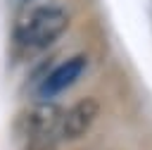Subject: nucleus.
<instances>
[{"label": "nucleus", "instance_id": "nucleus-3", "mask_svg": "<svg viewBox=\"0 0 152 150\" xmlns=\"http://www.w3.org/2000/svg\"><path fill=\"white\" fill-rule=\"evenodd\" d=\"M97 114H100V102L95 98H81V100H76L64 112L59 138L62 140H76V138L86 136L88 129L95 124Z\"/></svg>", "mask_w": 152, "mask_h": 150}, {"label": "nucleus", "instance_id": "nucleus-1", "mask_svg": "<svg viewBox=\"0 0 152 150\" xmlns=\"http://www.w3.org/2000/svg\"><path fill=\"white\" fill-rule=\"evenodd\" d=\"M71 12L59 2H40L21 12L14 26V40L26 50H45L55 45L69 29Z\"/></svg>", "mask_w": 152, "mask_h": 150}, {"label": "nucleus", "instance_id": "nucleus-5", "mask_svg": "<svg viewBox=\"0 0 152 150\" xmlns=\"http://www.w3.org/2000/svg\"><path fill=\"white\" fill-rule=\"evenodd\" d=\"M24 150H57L55 143H26Z\"/></svg>", "mask_w": 152, "mask_h": 150}, {"label": "nucleus", "instance_id": "nucleus-2", "mask_svg": "<svg viewBox=\"0 0 152 150\" xmlns=\"http://www.w3.org/2000/svg\"><path fill=\"white\" fill-rule=\"evenodd\" d=\"M64 110L57 102L38 100L36 105L26 107L19 119V131L26 143H55L62 131Z\"/></svg>", "mask_w": 152, "mask_h": 150}, {"label": "nucleus", "instance_id": "nucleus-4", "mask_svg": "<svg viewBox=\"0 0 152 150\" xmlns=\"http://www.w3.org/2000/svg\"><path fill=\"white\" fill-rule=\"evenodd\" d=\"M83 69H86V57H83V55H76V57L64 60L59 67H55V69L40 81L38 95H40L43 100H48V98H52V95L64 93L74 81H78V76L83 74Z\"/></svg>", "mask_w": 152, "mask_h": 150}]
</instances>
